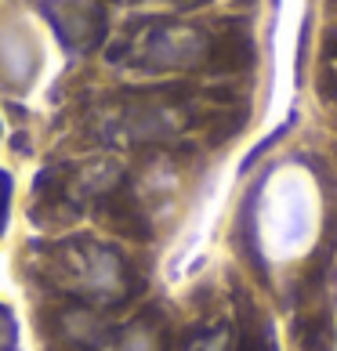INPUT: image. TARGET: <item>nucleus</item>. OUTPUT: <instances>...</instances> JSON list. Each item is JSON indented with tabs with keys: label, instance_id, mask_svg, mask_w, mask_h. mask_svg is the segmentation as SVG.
I'll list each match as a JSON object with an SVG mask.
<instances>
[{
	"label": "nucleus",
	"instance_id": "nucleus-1",
	"mask_svg": "<svg viewBox=\"0 0 337 351\" xmlns=\"http://www.w3.org/2000/svg\"><path fill=\"white\" fill-rule=\"evenodd\" d=\"M316 181L287 167L268 181L262 203V239L272 257H297L316 236Z\"/></svg>",
	"mask_w": 337,
	"mask_h": 351
}]
</instances>
